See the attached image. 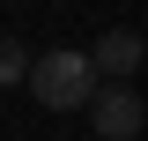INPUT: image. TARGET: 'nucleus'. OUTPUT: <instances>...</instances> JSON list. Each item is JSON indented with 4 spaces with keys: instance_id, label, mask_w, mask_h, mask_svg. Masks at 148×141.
Instances as JSON below:
<instances>
[{
    "instance_id": "1",
    "label": "nucleus",
    "mask_w": 148,
    "mask_h": 141,
    "mask_svg": "<svg viewBox=\"0 0 148 141\" xmlns=\"http://www.w3.org/2000/svg\"><path fill=\"white\" fill-rule=\"evenodd\" d=\"M30 89L45 111H74V104H96V59L74 52V45H52V52L30 67Z\"/></svg>"
},
{
    "instance_id": "2",
    "label": "nucleus",
    "mask_w": 148,
    "mask_h": 141,
    "mask_svg": "<svg viewBox=\"0 0 148 141\" xmlns=\"http://www.w3.org/2000/svg\"><path fill=\"white\" fill-rule=\"evenodd\" d=\"M89 119H96V141H133L148 111H141V97H133L126 82H104V89H96V104H89Z\"/></svg>"
},
{
    "instance_id": "3",
    "label": "nucleus",
    "mask_w": 148,
    "mask_h": 141,
    "mask_svg": "<svg viewBox=\"0 0 148 141\" xmlns=\"http://www.w3.org/2000/svg\"><path fill=\"white\" fill-rule=\"evenodd\" d=\"M89 59H96V82H126V74H141L148 45H141V30H104L89 45Z\"/></svg>"
},
{
    "instance_id": "4",
    "label": "nucleus",
    "mask_w": 148,
    "mask_h": 141,
    "mask_svg": "<svg viewBox=\"0 0 148 141\" xmlns=\"http://www.w3.org/2000/svg\"><path fill=\"white\" fill-rule=\"evenodd\" d=\"M30 67H37V59L22 52V37H0V89H15V82H30Z\"/></svg>"
}]
</instances>
